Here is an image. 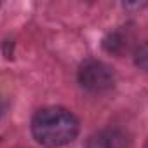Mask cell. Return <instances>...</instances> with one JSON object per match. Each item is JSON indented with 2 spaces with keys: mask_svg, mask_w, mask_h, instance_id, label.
Instances as JSON below:
<instances>
[{
  "mask_svg": "<svg viewBox=\"0 0 148 148\" xmlns=\"http://www.w3.org/2000/svg\"><path fill=\"white\" fill-rule=\"evenodd\" d=\"M32 134L38 145L45 148H59L77 138L79 120L66 108L47 106L33 115Z\"/></svg>",
  "mask_w": 148,
  "mask_h": 148,
  "instance_id": "1",
  "label": "cell"
},
{
  "mask_svg": "<svg viewBox=\"0 0 148 148\" xmlns=\"http://www.w3.org/2000/svg\"><path fill=\"white\" fill-rule=\"evenodd\" d=\"M77 79L82 89L92 94H101L110 91L115 86V73L113 70L98 59H87L79 66Z\"/></svg>",
  "mask_w": 148,
  "mask_h": 148,
  "instance_id": "2",
  "label": "cell"
},
{
  "mask_svg": "<svg viewBox=\"0 0 148 148\" xmlns=\"http://www.w3.org/2000/svg\"><path fill=\"white\" fill-rule=\"evenodd\" d=\"M129 138L122 129L108 127L101 129L87 138L86 148H127Z\"/></svg>",
  "mask_w": 148,
  "mask_h": 148,
  "instance_id": "3",
  "label": "cell"
},
{
  "mask_svg": "<svg viewBox=\"0 0 148 148\" xmlns=\"http://www.w3.org/2000/svg\"><path fill=\"white\" fill-rule=\"evenodd\" d=\"M136 64L141 70L148 71V42H145L141 47H138V51H136Z\"/></svg>",
  "mask_w": 148,
  "mask_h": 148,
  "instance_id": "4",
  "label": "cell"
}]
</instances>
